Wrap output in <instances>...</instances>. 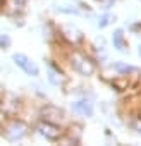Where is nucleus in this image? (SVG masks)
Here are the masks:
<instances>
[{"label":"nucleus","instance_id":"obj_1","mask_svg":"<svg viewBox=\"0 0 141 146\" xmlns=\"http://www.w3.org/2000/svg\"><path fill=\"white\" fill-rule=\"evenodd\" d=\"M70 65H72V69L76 72H79L81 76H86V78L93 76L95 70H96V67L91 62V58L86 57L81 52H72V55H70Z\"/></svg>","mask_w":141,"mask_h":146},{"label":"nucleus","instance_id":"obj_2","mask_svg":"<svg viewBox=\"0 0 141 146\" xmlns=\"http://www.w3.org/2000/svg\"><path fill=\"white\" fill-rule=\"evenodd\" d=\"M28 134V125L23 120H11L5 127H4V136L9 143H16L21 141L24 136Z\"/></svg>","mask_w":141,"mask_h":146},{"label":"nucleus","instance_id":"obj_3","mask_svg":"<svg viewBox=\"0 0 141 146\" xmlns=\"http://www.w3.org/2000/svg\"><path fill=\"white\" fill-rule=\"evenodd\" d=\"M12 60H14V64L19 67V69H23L28 76H31V78H36V76H40V67L36 65V62L33 60V58H29L28 55H24V53H14L12 55Z\"/></svg>","mask_w":141,"mask_h":146},{"label":"nucleus","instance_id":"obj_4","mask_svg":"<svg viewBox=\"0 0 141 146\" xmlns=\"http://www.w3.org/2000/svg\"><path fill=\"white\" fill-rule=\"evenodd\" d=\"M41 117H43L45 122H50V124H60V122H64V119H65L64 112H62L60 108L53 107V105L45 107V108L41 110Z\"/></svg>","mask_w":141,"mask_h":146},{"label":"nucleus","instance_id":"obj_5","mask_svg":"<svg viewBox=\"0 0 141 146\" xmlns=\"http://www.w3.org/2000/svg\"><path fill=\"white\" fill-rule=\"evenodd\" d=\"M36 131L43 136V137H47V139H50V141H55V139H59L60 137V127L57 125V124H50V122H41L38 127H36Z\"/></svg>","mask_w":141,"mask_h":146},{"label":"nucleus","instance_id":"obj_6","mask_svg":"<svg viewBox=\"0 0 141 146\" xmlns=\"http://www.w3.org/2000/svg\"><path fill=\"white\" fill-rule=\"evenodd\" d=\"M72 112L81 117H91L93 115V103L88 98H79L72 103Z\"/></svg>","mask_w":141,"mask_h":146},{"label":"nucleus","instance_id":"obj_7","mask_svg":"<svg viewBox=\"0 0 141 146\" xmlns=\"http://www.w3.org/2000/svg\"><path fill=\"white\" fill-rule=\"evenodd\" d=\"M60 31H62V35H64V38H65V40H69L70 43H74V45L83 41V33H81L76 26L65 24V26H62V28H60Z\"/></svg>","mask_w":141,"mask_h":146},{"label":"nucleus","instance_id":"obj_8","mask_svg":"<svg viewBox=\"0 0 141 146\" xmlns=\"http://www.w3.org/2000/svg\"><path fill=\"white\" fill-rule=\"evenodd\" d=\"M112 43H114V46H115L119 52H126L127 43H126V38H124V31H122V29L114 31V35H112Z\"/></svg>","mask_w":141,"mask_h":146},{"label":"nucleus","instance_id":"obj_9","mask_svg":"<svg viewBox=\"0 0 141 146\" xmlns=\"http://www.w3.org/2000/svg\"><path fill=\"white\" fill-rule=\"evenodd\" d=\"M48 79H50V83H53V84H62L64 81H65V78H64V74L60 70H55L52 65L48 67Z\"/></svg>","mask_w":141,"mask_h":146},{"label":"nucleus","instance_id":"obj_10","mask_svg":"<svg viewBox=\"0 0 141 146\" xmlns=\"http://www.w3.org/2000/svg\"><path fill=\"white\" fill-rule=\"evenodd\" d=\"M57 11H59V12H65V14H78V12H79L76 7H70V5H59Z\"/></svg>","mask_w":141,"mask_h":146},{"label":"nucleus","instance_id":"obj_11","mask_svg":"<svg viewBox=\"0 0 141 146\" xmlns=\"http://www.w3.org/2000/svg\"><path fill=\"white\" fill-rule=\"evenodd\" d=\"M115 69H117L119 72H124V74H127L129 70H134L131 65H126V64H120V62H119V64H115Z\"/></svg>","mask_w":141,"mask_h":146},{"label":"nucleus","instance_id":"obj_12","mask_svg":"<svg viewBox=\"0 0 141 146\" xmlns=\"http://www.w3.org/2000/svg\"><path fill=\"white\" fill-rule=\"evenodd\" d=\"M11 45V38L7 36V35H0V46H9Z\"/></svg>","mask_w":141,"mask_h":146},{"label":"nucleus","instance_id":"obj_13","mask_svg":"<svg viewBox=\"0 0 141 146\" xmlns=\"http://www.w3.org/2000/svg\"><path fill=\"white\" fill-rule=\"evenodd\" d=\"M110 19H112L110 16H103V17H102L100 21H98V26H100V28H105V26H108V23H110Z\"/></svg>","mask_w":141,"mask_h":146},{"label":"nucleus","instance_id":"obj_14","mask_svg":"<svg viewBox=\"0 0 141 146\" xmlns=\"http://www.w3.org/2000/svg\"><path fill=\"white\" fill-rule=\"evenodd\" d=\"M138 53H139V57H141V45H139V48H138Z\"/></svg>","mask_w":141,"mask_h":146}]
</instances>
